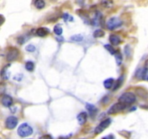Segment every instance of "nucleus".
<instances>
[{"label": "nucleus", "mask_w": 148, "mask_h": 139, "mask_svg": "<svg viewBox=\"0 0 148 139\" xmlns=\"http://www.w3.org/2000/svg\"><path fill=\"white\" fill-rule=\"evenodd\" d=\"M33 128L29 125H27V123H23V124L19 126L18 129H17V133L22 138L31 136L33 134Z\"/></svg>", "instance_id": "nucleus-1"}, {"label": "nucleus", "mask_w": 148, "mask_h": 139, "mask_svg": "<svg viewBox=\"0 0 148 139\" xmlns=\"http://www.w3.org/2000/svg\"><path fill=\"white\" fill-rule=\"evenodd\" d=\"M119 102L127 105V104H131L135 102L136 96L133 93L126 92L119 97Z\"/></svg>", "instance_id": "nucleus-2"}, {"label": "nucleus", "mask_w": 148, "mask_h": 139, "mask_svg": "<svg viewBox=\"0 0 148 139\" xmlns=\"http://www.w3.org/2000/svg\"><path fill=\"white\" fill-rule=\"evenodd\" d=\"M121 25H122V21L119 17H114L108 20V23H107V28L108 30H113L120 27Z\"/></svg>", "instance_id": "nucleus-3"}, {"label": "nucleus", "mask_w": 148, "mask_h": 139, "mask_svg": "<svg viewBox=\"0 0 148 139\" xmlns=\"http://www.w3.org/2000/svg\"><path fill=\"white\" fill-rule=\"evenodd\" d=\"M111 120L110 118L106 119V120H103V121L101 122L99 124V125L97 126L95 129V134H100V133H102L104 130L107 128L108 126L111 125Z\"/></svg>", "instance_id": "nucleus-4"}, {"label": "nucleus", "mask_w": 148, "mask_h": 139, "mask_svg": "<svg viewBox=\"0 0 148 139\" xmlns=\"http://www.w3.org/2000/svg\"><path fill=\"white\" fill-rule=\"evenodd\" d=\"M127 105L121 102L116 103V104H114L111 108L108 110V114H116V113H118L119 111H121L122 110H124L126 108Z\"/></svg>", "instance_id": "nucleus-5"}, {"label": "nucleus", "mask_w": 148, "mask_h": 139, "mask_svg": "<svg viewBox=\"0 0 148 139\" xmlns=\"http://www.w3.org/2000/svg\"><path fill=\"white\" fill-rule=\"evenodd\" d=\"M19 56V51L15 48H10L7 53V60L8 62H12L17 59Z\"/></svg>", "instance_id": "nucleus-6"}, {"label": "nucleus", "mask_w": 148, "mask_h": 139, "mask_svg": "<svg viewBox=\"0 0 148 139\" xmlns=\"http://www.w3.org/2000/svg\"><path fill=\"white\" fill-rule=\"evenodd\" d=\"M17 123H18V120H17V117H14V116H10L6 120V127L7 129L12 130L17 126Z\"/></svg>", "instance_id": "nucleus-7"}, {"label": "nucleus", "mask_w": 148, "mask_h": 139, "mask_svg": "<svg viewBox=\"0 0 148 139\" xmlns=\"http://www.w3.org/2000/svg\"><path fill=\"white\" fill-rule=\"evenodd\" d=\"M12 98L8 95H4L1 97V104L4 107H10L12 104Z\"/></svg>", "instance_id": "nucleus-8"}, {"label": "nucleus", "mask_w": 148, "mask_h": 139, "mask_svg": "<svg viewBox=\"0 0 148 139\" xmlns=\"http://www.w3.org/2000/svg\"><path fill=\"white\" fill-rule=\"evenodd\" d=\"M77 120L78 122H79V125H82L85 124L87 121V118H88V114H87L86 112L83 111V112L79 113L77 115Z\"/></svg>", "instance_id": "nucleus-9"}, {"label": "nucleus", "mask_w": 148, "mask_h": 139, "mask_svg": "<svg viewBox=\"0 0 148 139\" xmlns=\"http://www.w3.org/2000/svg\"><path fill=\"white\" fill-rule=\"evenodd\" d=\"M109 40L111 44L114 45V46H118L121 43V39H120V38L117 35L115 34H111L109 36Z\"/></svg>", "instance_id": "nucleus-10"}, {"label": "nucleus", "mask_w": 148, "mask_h": 139, "mask_svg": "<svg viewBox=\"0 0 148 139\" xmlns=\"http://www.w3.org/2000/svg\"><path fill=\"white\" fill-rule=\"evenodd\" d=\"M49 33V30L46 28H39L36 30V34L40 37H44Z\"/></svg>", "instance_id": "nucleus-11"}, {"label": "nucleus", "mask_w": 148, "mask_h": 139, "mask_svg": "<svg viewBox=\"0 0 148 139\" xmlns=\"http://www.w3.org/2000/svg\"><path fill=\"white\" fill-rule=\"evenodd\" d=\"M147 72V67H144L143 69H139L136 72V77L137 78H145L146 73Z\"/></svg>", "instance_id": "nucleus-12"}, {"label": "nucleus", "mask_w": 148, "mask_h": 139, "mask_svg": "<svg viewBox=\"0 0 148 139\" xmlns=\"http://www.w3.org/2000/svg\"><path fill=\"white\" fill-rule=\"evenodd\" d=\"M85 107H86V109L88 110V111H89L90 114L91 115L95 114V113L97 111V108L95 107V106L92 105V104H87L86 106H85Z\"/></svg>", "instance_id": "nucleus-13"}, {"label": "nucleus", "mask_w": 148, "mask_h": 139, "mask_svg": "<svg viewBox=\"0 0 148 139\" xmlns=\"http://www.w3.org/2000/svg\"><path fill=\"white\" fill-rule=\"evenodd\" d=\"M114 81L113 78H108V79H106V81H104L103 82L104 87H105L106 88H107V89L111 88V87H112L113 84H114Z\"/></svg>", "instance_id": "nucleus-14"}, {"label": "nucleus", "mask_w": 148, "mask_h": 139, "mask_svg": "<svg viewBox=\"0 0 148 139\" xmlns=\"http://www.w3.org/2000/svg\"><path fill=\"white\" fill-rule=\"evenodd\" d=\"M34 5L36 8L38 9H43L45 7V2L43 0H37V1H35Z\"/></svg>", "instance_id": "nucleus-15"}, {"label": "nucleus", "mask_w": 148, "mask_h": 139, "mask_svg": "<svg viewBox=\"0 0 148 139\" xmlns=\"http://www.w3.org/2000/svg\"><path fill=\"white\" fill-rule=\"evenodd\" d=\"M104 34H105V33H104L103 30L98 29V30H96L95 32H94L93 36L95 38H100V37H103V36H104Z\"/></svg>", "instance_id": "nucleus-16"}, {"label": "nucleus", "mask_w": 148, "mask_h": 139, "mask_svg": "<svg viewBox=\"0 0 148 139\" xmlns=\"http://www.w3.org/2000/svg\"><path fill=\"white\" fill-rule=\"evenodd\" d=\"M53 32H54L57 36H60V35H62L63 30H62V28L61 27L60 25H57L54 26V28H53Z\"/></svg>", "instance_id": "nucleus-17"}, {"label": "nucleus", "mask_w": 148, "mask_h": 139, "mask_svg": "<svg viewBox=\"0 0 148 139\" xmlns=\"http://www.w3.org/2000/svg\"><path fill=\"white\" fill-rule=\"evenodd\" d=\"M71 40L74 41H82L83 40V36H81V35L77 34V35H74L71 37Z\"/></svg>", "instance_id": "nucleus-18"}, {"label": "nucleus", "mask_w": 148, "mask_h": 139, "mask_svg": "<svg viewBox=\"0 0 148 139\" xmlns=\"http://www.w3.org/2000/svg\"><path fill=\"white\" fill-rule=\"evenodd\" d=\"M25 68H26V70H27L33 71V69H34V64H33V62H30V61L26 62Z\"/></svg>", "instance_id": "nucleus-19"}, {"label": "nucleus", "mask_w": 148, "mask_h": 139, "mask_svg": "<svg viewBox=\"0 0 148 139\" xmlns=\"http://www.w3.org/2000/svg\"><path fill=\"white\" fill-rule=\"evenodd\" d=\"M104 46H105L106 49L107 50H108V52L111 54H115L116 51H115V49L113 48V46H111V45H109V44H106V45H105Z\"/></svg>", "instance_id": "nucleus-20"}, {"label": "nucleus", "mask_w": 148, "mask_h": 139, "mask_svg": "<svg viewBox=\"0 0 148 139\" xmlns=\"http://www.w3.org/2000/svg\"><path fill=\"white\" fill-rule=\"evenodd\" d=\"M116 61L117 64L119 65H120L121 64V62H122V56H121V54L117 53L116 54Z\"/></svg>", "instance_id": "nucleus-21"}, {"label": "nucleus", "mask_w": 148, "mask_h": 139, "mask_svg": "<svg viewBox=\"0 0 148 139\" xmlns=\"http://www.w3.org/2000/svg\"><path fill=\"white\" fill-rule=\"evenodd\" d=\"M122 81H123V78H119L118 80H117L116 83L115 85H114V90H116L117 89V88H119L120 87V85H121V83H122Z\"/></svg>", "instance_id": "nucleus-22"}, {"label": "nucleus", "mask_w": 148, "mask_h": 139, "mask_svg": "<svg viewBox=\"0 0 148 139\" xmlns=\"http://www.w3.org/2000/svg\"><path fill=\"white\" fill-rule=\"evenodd\" d=\"M25 49L26 51H27V52H34L35 50H36V47H35L33 45H27V46L25 47Z\"/></svg>", "instance_id": "nucleus-23"}, {"label": "nucleus", "mask_w": 148, "mask_h": 139, "mask_svg": "<svg viewBox=\"0 0 148 139\" xmlns=\"http://www.w3.org/2000/svg\"><path fill=\"white\" fill-rule=\"evenodd\" d=\"M63 19L65 20V21H67V20H70V21H72L73 19H72V16H69L68 14H64L63 15Z\"/></svg>", "instance_id": "nucleus-24"}, {"label": "nucleus", "mask_w": 148, "mask_h": 139, "mask_svg": "<svg viewBox=\"0 0 148 139\" xmlns=\"http://www.w3.org/2000/svg\"><path fill=\"white\" fill-rule=\"evenodd\" d=\"M39 139H53V138L50 135H43L41 137H40Z\"/></svg>", "instance_id": "nucleus-25"}, {"label": "nucleus", "mask_w": 148, "mask_h": 139, "mask_svg": "<svg viewBox=\"0 0 148 139\" xmlns=\"http://www.w3.org/2000/svg\"><path fill=\"white\" fill-rule=\"evenodd\" d=\"M112 2H110V1H103L102 2V4L103 5V7H111V4Z\"/></svg>", "instance_id": "nucleus-26"}, {"label": "nucleus", "mask_w": 148, "mask_h": 139, "mask_svg": "<svg viewBox=\"0 0 148 139\" xmlns=\"http://www.w3.org/2000/svg\"><path fill=\"white\" fill-rule=\"evenodd\" d=\"M103 139H115V138H114L113 135H108V136H106L103 138Z\"/></svg>", "instance_id": "nucleus-27"}, {"label": "nucleus", "mask_w": 148, "mask_h": 139, "mask_svg": "<svg viewBox=\"0 0 148 139\" xmlns=\"http://www.w3.org/2000/svg\"><path fill=\"white\" fill-rule=\"evenodd\" d=\"M59 139H66V138H64V137H61V138H59Z\"/></svg>", "instance_id": "nucleus-28"}, {"label": "nucleus", "mask_w": 148, "mask_h": 139, "mask_svg": "<svg viewBox=\"0 0 148 139\" xmlns=\"http://www.w3.org/2000/svg\"><path fill=\"white\" fill-rule=\"evenodd\" d=\"M145 79H146V80H147V81H148V75H147V77H146V78H145Z\"/></svg>", "instance_id": "nucleus-29"}]
</instances>
